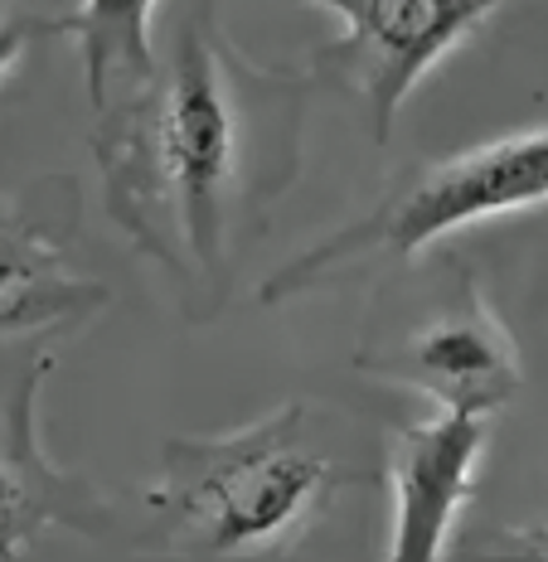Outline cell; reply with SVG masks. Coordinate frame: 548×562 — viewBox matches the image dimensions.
<instances>
[{"label": "cell", "instance_id": "6da1fadb", "mask_svg": "<svg viewBox=\"0 0 548 562\" xmlns=\"http://www.w3.org/2000/svg\"><path fill=\"white\" fill-rule=\"evenodd\" d=\"M311 74L258 64L214 0L184 15L170 58L98 108L102 209L170 277L190 321H214L301 170Z\"/></svg>", "mask_w": 548, "mask_h": 562}, {"label": "cell", "instance_id": "7a4b0ae2", "mask_svg": "<svg viewBox=\"0 0 548 562\" xmlns=\"http://www.w3.org/2000/svg\"><path fill=\"white\" fill-rule=\"evenodd\" d=\"M365 480L331 437L325 413L282 403L219 437H170L146 505L160 548L175 558H272L291 553L340 490Z\"/></svg>", "mask_w": 548, "mask_h": 562}, {"label": "cell", "instance_id": "3957f363", "mask_svg": "<svg viewBox=\"0 0 548 562\" xmlns=\"http://www.w3.org/2000/svg\"><path fill=\"white\" fill-rule=\"evenodd\" d=\"M548 204V126L519 136L485 140L461 156L417 160L399 180H389L374 204L359 218H349L306 252L282 262L272 277H262L258 301L282 306L316 286H331L335 277L355 272L369 257L413 262L437 238L457 233L481 218H505L524 209Z\"/></svg>", "mask_w": 548, "mask_h": 562}, {"label": "cell", "instance_id": "277c9868", "mask_svg": "<svg viewBox=\"0 0 548 562\" xmlns=\"http://www.w3.org/2000/svg\"><path fill=\"white\" fill-rule=\"evenodd\" d=\"M355 369L433 397L447 413L495 417L524 389L515 335L481 296L466 267H447L399 330H374L359 345Z\"/></svg>", "mask_w": 548, "mask_h": 562}, {"label": "cell", "instance_id": "5b68a950", "mask_svg": "<svg viewBox=\"0 0 548 562\" xmlns=\"http://www.w3.org/2000/svg\"><path fill=\"white\" fill-rule=\"evenodd\" d=\"M340 15V40L311 54L316 74H331L365 102L369 132L383 146L393 136L407 92L466 44L505 0H297Z\"/></svg>", "mask_w": 548, "mask_h": 562}, {"label": "cell", "instance_id": "8992f818", "mask_svg": "<svg viewBox=\"0 0 548 562\" xmlns=\"http://www.w3.org/2000/svg\"><path fill=\"white\" fill-rule=\"evenodd\" d=\"M74 262V175H40L0 190V339L68 335L108 311V286L83 277Z\"/></svg>", "mask_w": 548, "mask_h": 562}, {"label": "cell", "instance_id": "52a82bcc", "mask_svg": "<svg viewBox=\"0 0 548 562\" xmlns=\"http://www.w3.org/2000/svg\"><path fill=\"white\" fill-rule=\"evenodd\" d=\"M54 369L49 349L0 373V558H25L49 529L108 533L112 505L78 471L49 461L40 441V383Z\"/></svg>", "mask_w": 548, "mask_h": 562}, {"label": "cell", "instance_id": "ba28073f", "mask_svg": "<svg viewBox=\"0 0 548 562\" xmlns=\"http://www.w3.org/2000/svg\"><path fill=\"white\" fill-rule=\"evenodd\" d=\"M491 417L447 413L407 422L389 437V558L437 562L457 533L461 509L476 495Z\"/></svg>", "mask_w": 548, "mask_h": 562}, {"label": "cell", "instance_id": "9c48e42d", "mask_svg": "<svg viewBox=\"0 0 548 562\" xmlns=\"http://www.w3.org/2000/svg\"><path fill=\"white\" fill-rule=\"evenodd\" d=\"M160 0H78L74 15H64V34L78 40L83 58L88 108H108L116 92L136 88L160 64L150 20Z\"/></svg>", "mask_w": 548, "mask_h": 562}, {"label": "cell", "instance_id": "30bf717a", "mask_svg": "<svg viewBox=\"0 0 548 562\" xmlns=\"http://www.w3.org/2000/svg\"><path fill=\"white\" fill-rule=\"evenodd\" d=\"M54 34H64V15H40V10L5 5V0H0V83L15 74V64L34 44L54 40Z\"/></svg>", "mask_w": 548, "mask_h": 562}, {"label": "cell", "instance_id": "8fae6325", "mask_svg": "<svg viewBox=\"0 0 548 562\" xmlns=\"http://www.w3.org/2000/svg\"><path fill=\"white\" fill-rule=\"evenodd\" d=\"M491 553L505 558H548V524H524V529H500V538L491 543Z\"/></svg>", "mask_w": 548, "mask_h": 562}]
</instances>
